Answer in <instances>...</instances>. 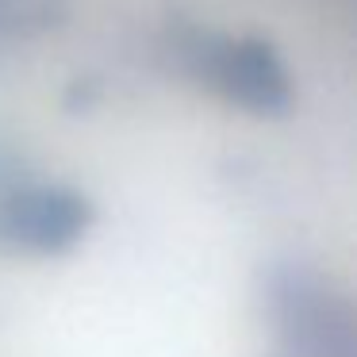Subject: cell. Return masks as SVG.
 <instances>
[{"mask_svg":"<svg viewBox=\"0 0 357 357\" xmlns=\"http://www.w3.org/2000/svg\"><path fill=\"white\" fill-rule=\"evenodd\" d=\"M192 73L223 100L250 112H280L292 96L280 58L257 39H211L200 35L185 50Z\"/></svg>","mask_w":357,"mask_h":357,"instance_id":"6da1fadb","label":"cell"},{"mask_svg":"<svg viewBox=\"0 0 357 357\" xmlns=\"http://www.w3.org/2000/svg\"><path fill=\"white\" fill-rule=\"evenodd\" d=\"M93 223V204L73 188L31 185L0 192V246L62 254Z\"/></svg>","mask_w":357,"mask_h":357,"instance_id":"7a4b0ae2","label":"cell"}]
</instances>
